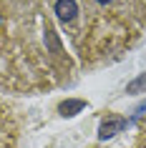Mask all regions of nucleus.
<instances>
[{"label":"nucleus","mask_w":146,"mask_h":148,"mask_svg":"<svg viewBox=\"0 0 146 148\" xmlns=\"http://www.w3.org/2000/svg\"><path fill=\"white\" fill-rule=\"evenodd\" d=\"M144 90H146V73H141L136 80H131L126 86V93H144Z\"/></svg>","instance_id":"20e7f679"},{"label":"nucleus","mask_w":146,"mask_h":148,"mask_svg":"<svg viewBox=\"0 0 146 148\" xmlns=\"http://www.w3.org/2000/svg\"><path fill=\"white\" fill-rule=\"evenodd\" d=\"M126 128V118H121V116H113V118H106L103 123H101V128H98V138L101 140H106V138H113L118 131H123Z\"/></svg>","instance_id":"f257e3e1"},{"label":"nucleus","mask_w":146,"mask_h":148,"mask_svg":"<svg viewBox=\"0 0 146 148\" xmlns=\"http://www.w3.org/2000/svg\"><path fill=\"white\" fill-rule=\"evenodd\" d=\"M83 108H86V101H78L76 98V101H63L58 110H61V116H76L78 110H83Z\"/></svg>","instance_id":"7ed1b4c3"},{"label":"nucleus","mask_w":146,"mask_h":148,"mask_svg":"<svg viewBox=\"0 0 146 148\" xmlns=\"http://www.w3.org/2000/svg\"><path fill=\"white\" fill-rule=\"evenodd\" d=\"M76 13H78L76 0H58V3H55V15H58V20H63V23H71V20L76 18Z\"/></svg>","instance_id":"f03ea898"},{"label":"nucleus","mask_w":146,"mask_h":148,"mask_svg":"<svg viewBox=\"0 0 146 148\" xmlns=\"http://www.w3.org/2000/svg\"><path fill=\"white\" fill-rule=\"evenodd\" d=\"M46 38H48V43H51V48H53V53H61V45H58L55 33H53V30H46Z\"/></svg>","instance_id":"39448f33"},{"label":"nucleus","mask_w":146,"mask_h":148,"mask_svg":"<svg viewBox=\"0 0 146 148\" xmlns=\"http://www.w3.org/2000/svg\"><path fill=\"white\" fill-rule=\"evenodd\" d=\"M96 3H101V5H106V3H113V0H96Z\"/></svg>","instance_id":"0eeeda50"},{"label":"nucleus","mask_w":146,"mask_h":148,"mask_svg":"<svg viewBox=\"0 0 146 148\" xmlns=\"http://www.w3.org/2000/svg\"><path fill=\"white\" fill-rule=\"evenodd\" d=\"M136 110H138V113H144V110H146V103H141V106H138Z\"/></svg>","instance_id":"423d86ee"}]
</instances>
